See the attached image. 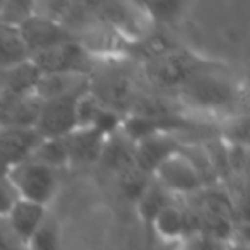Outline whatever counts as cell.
<instances>
[{"label": "cell", "mask_w": 250, "mask_h": 250, "mask_svg": "<svg viewBox=\"0 0 250 250\" xmlns=\"http://www.w3.org/2000/svg\"><path fill=\"white\" fill-rule=\"evenodd\" d=\"M5 178L12 185L19 199L45 206V208L55 197L57 187H59L57 171L33 158L9 167Z\"/></svg>", "instance_id": "1"}, {"label": "cell", "mask_w": 250, "mask_h": 250, "mask_svg": "<svg viewBox=\"0 0 250 250\" xmlns=\"http://www.w3.org/2000/svg\"><path fill=\"white\" fill-rule=\"evenodd\" d=\"M93 7L98 18L127 43L144 38L153 22L151 12L146 11V7L143 5L118 4V2L111 4L110 2V4H98Z\"/></svg>", "instance_id": "2"}, {"label": "cell", "mask_w": 250, "mask_h": 250, "mask_svg": "<svg viewBox=\"0 0 250 250\" xmlns=\"http://www.w3.org/2000/svg\"><path fill=\"white\" fill-rule=\"evenodd\" d=\"M29 62L40 76L43 74H86L91 55L79 45V42H65L46 48L29 57Z\"/></svg>", "instance_id": "3"}, {"label": "cell", "mask_w": 250, "mask_h": 250, "mask_svg": "<svg viewBox=\"0 0 250 250\" xmlns=\"http://www.w3.org/2000/svg\"><path fill=\"white\" fill-rule=\"evenodd\" d=\"M77 98L42 101L38 118L35 122V132L42 139H62L77 129Z\"/></svg>", "instance_id": "4"}, {"label": "cell", "mask_w": 250, "mask_h": 250, "mask_svg": "<svg viewBox=\"0 0 250 250\" xmlns=\"http://www.w3.org/2000/svg\"><path fill=\"white\" fill-rule=\"evenodd\" d=\"M184 94L194 106L202 110L225 108L236 98L233 84L212 74H194L184 84Z\"/></svg>", "instance_id": "5"}, {"label": "cell", "mask_w": 250, "mask_h": 250, "mask_svg": "<svg viewBox=\"0 0 250 250\" xmlns=\"http://www.w3.org/2000/svg\"><path fill=\"white\" fill-rule=\"evenodd\" d=\"M158 185L170 194H192L202 187V178L195 163L182 153H173L154 170Z\"/></svg>", "instance_id": "6"}, {"label": "cell", "mask_w": 250, "mask_h": 250, "mask_svg": "<svg viewBox=\"0 0 250 250\" xmlns=\"http://www.w3.org/2000/svg\"><path fill=\"white\" fill-rule=\"evenodd\" d=\"M147 76L158 86H184L195 72V63L185 53L160 52L147 62Z\"/></svg>", "instance_id": "7"}, {"label": "cell", "mask_w": 250, "mask_h": 250, "mask_svg": "<svg viewBox=\"0 0 250 250\" xmlns=\"http://www.w3.org/2000/svg\"><path fill=\"white\" fill-rule=\"evenodd\" d=\"M87 86H89L87 74H43V76H38L31 94L40 101L77 98L87 93Z\"/></svg>", "instance_id": "8"}, {"label": "cell", "mask_w": 250, "mask_h": 250, "mask_svg": "<svg viewBox=\"0 0 250 250\" xmlns=\"http://www.w3.org/2000/svg\"><path fill=\"white\" fill-rule=\"evenodd\" d=\"M19 31L24 40L29 57L55 45H60V43L70 42L67 29H63L59 22L52 21V19L36 14L35 11H33L31 18L19 28Z\"/></svg>", "instance_id": "9"}, {"label": "cell", "mask_w": 250, "mask_h": 250, "mask_svg": "<svg viewBox=\"0 0 250 250\" xmlns=\"http://www.w3.org/2000/svg\"><path fill=\"white\" fill-rule=\"evenodd\" d=\"M42 137L35 129L0 127V161L9 167L33 156Z\"/></svg>", "instance_id": "10"}, {"label": "cell", "mask_w": 250, "mask_h": 250, "mask_svg": "<svg viewBox=\"0 0 250 250\" xmlns=\"http://www.w3.org/2000/svg\"><path fill=\"white\" fill-rule=\"evenodd\" d=\"M5 218L14 236L19 240V243L26 247L46 219V208L24 199H18Z\"/></svg>", "instance_id": "11"}, {"label": "cell", "mask_w": 250, "mask_h": 250, "mask_svg": "<svg viewBox=\"0 0 250 250\" xmlns=\"http://www.w3.org/2000/svg\"><path fill=\"white\" fill-rule=\"evenodd\" d=\"M173 153H177V147L170 136L153 132L137 141L136 151H134V163L139 167L141 171L154 173V170Z\"/></svg>", "instance_id": "12"}, {"label": "cell", "mask_w": 250, "mask_h": 250, "mask_svg": "<svg viewBox=\"0 0 250 250\" xmlns=\"http://www.w3.org/2000/svg\"><path fill=\"white\" fill-rule=\"evenodd\" d=\"M65 141L70 163H93L100 160L104 146V136L96 129H76Z\"/></svg>", "instance_id": "13"}, {"label": "cell", "mask_w": 250, "mask_h": 250, "mask_svg": "<svg viewBox=\"0 0 250 250\" xmlns=\"http://www.w3.org/2000/svg\"><path fill=\"white\" fill-rule=\"evenodd\" d=\"M29 60V52L24 45L19 28L0 22V72Z\"/></svg>", "instance_id": "14"}, {"label": "cell", "mask_w": 250, "mask_h": 250, "mask_svg": "<svg viewBox=\"0 0 250 250\" xmlns=\"http://www.w3.org/2000/svg\"><path fill=\"white\" fill-rule=\"evenodd\" d=\"M153 226L161 238L167 242H173V240H180L184 236V233L187 231L188 221L180 209L168 204L153 219Z\"/></svg>", "instance_id": "15"}, {"label": "cell", "mask_w": 250, "mask_h": 250, "mask_svg": "<svg viewBox=\"0 0 250 250\" xmlns=\"http://www.w3.org/2000/svg\"><path fill=\"white\" fill-rule=\"evenodd\" d=\"M33 160L46 165V167L57 168L70 165L69 161V151H67L65 141L62 139H42L33 153Z\"/></svg>", "instance_id": "16"}, {"label": "cell", "mask_w": 250, "mask_h": 250, "mask_svg": "<svg viewBox=\"0 0 250 250\" xmlns=\"http://www.w3.org/2000/svg\"><path fill=\"white\" fill-rule=\"evenodd\" d=\"M168 192L158 184H149L146 190L137 199V209L144 221L153 223V219L168 206Z\"/></svg>", "instance_id": "17"}, {"label": "cell", "mask_w": 250, "mask_h": 250, "mask_svg": "<svg viewBox=\"0 0 250 250\" xmlns=\"http://www.w3.org/2000/svg\"><path fill=\"white\" fill-rule=\"evenodd\" d=\"M26 247L28 250H59V228L55 223L45 219Z\"/></svg>", "instance_id": "18"}, {"label": "cell", "mask_w": 250, "mask_h": 250, "mask_svg": "<svg viewBox=\"0 0 250 250\" xmlns=\"http://www.w3.org/2000/svg\"><path fill=\"white\" fill-rule=\"evenodd\" d=\"M18 199V194L7 182V178H0V218H5L9 214V211Z\"/></svg>", "instance_id": "19"}, {"label": "cell", "mask_w": 250, "mask_h": 250, "mask_svg": "<svg viewBox=\"0 0 250 250\" xmlns=\"http://www.w3.org/2000/svg\"><path fill=\"white\" fill-rule=\"evenodd\" d=\"M187 250H225V245L219 238L214 236H199L194 238Z\"/></svg>", "instance_id": "20"}]
</instances>
